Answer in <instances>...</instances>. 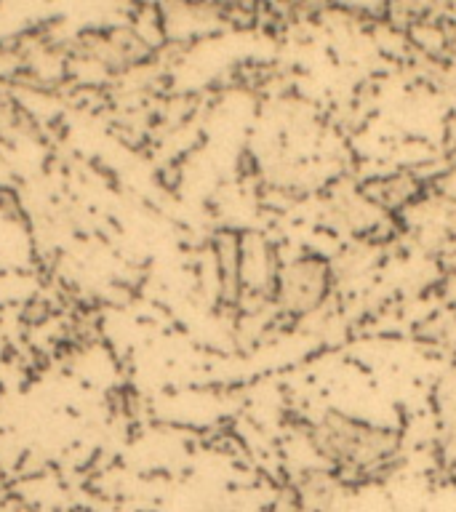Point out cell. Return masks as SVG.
I'll return each mask as SVG.
<instances>
[{
    "instance_id": "5",
    "label": "cell",
    "mask_w": 456,
    "mask_h": 512,
    "mask_svg": "<svg viewBox=\"0 0 456 512\" xmlns=\"http://www.w3.org/2000/svg\"><path fill=\"white\" fill-rule=\"evenodd\" d=\"M342 478L331 470H307L294 486L296 496L310 512H326L344 491Z\"/></svg>"
},
{
    "instance_id": "2",
    "label": "cell",
    "mask_w": 456,
    "mask_h": 512,
    "mask_svg": "<svg viewBox=\"0 0 456 512\" xmlns=\"http://www.w3.org/2000/svg\"><path fill=\"white\" fill-rule=\"evenodd\" d=\"M331 286H334L331 262L320 254H302L280 267L272 283V299L288 318H304L323 307Z\"/></svg>"
},
{
    "instance_id": "7",
    "label": "cell",
    "mask_w": 456,
    "mask_h": 512,
    "mask_svg": "<svg viewBox=\"0 0 456 512\" xmlns=\"http://www.w3.org/2000/svg\"><path fill=\"white\" fill-rule=\"evenodd\" d=\"M270 512H310L302 504V499L296 496L294 488H283L278 496H275V502H272Z\"/></svg>"
},
{
    "instance_id": "4",
    "label": "cell",
    "mask_w": 456,
    "mask_h": 512,
    "mask_svg": "<svg viewBox=\"0 0 456 512\" xmlns=\"http://www.w3.org/2000/svg\"><path fill=\"white\" fill-rule=\"evenodd\" d=\"M214 254L216 272H219V296L222 302L238 304L243 296V264H246V248L238 232H216Z\"/></svg>"
},
{
    "instance_id": "1",
    "label": "cell",
    "mask_w": 456,
    "mask_h": 512,
    "mask_svg": "<svg viewBox=\"0 0 456 512\" xmlns=\"http://www.w3.org/2000/svg\"><path fill=\"white\" fill-rule=\"evenodd\" d=\"M315 454L342 478L344 486H358L384 478L400 456V432L371 424L358 416L328 408L310 424Z\"/></svg>"
},
{
    "instance_id": "6",
    "label": "cell",
    "mask_w": 456,
    "mask_h": 512,
    "mask_svg": "<svg viewBox=\"0 0 456 512\" xmlns=\"http://www.w3.org/2000/svg\"><path fill=\"white\" fill-rule=\"evenodd\" d=\"M416 195H419V182H416V176L408 174L374 179V182L366 184V190H363V198H366L371 206L382 208V211H398V208L408 206Z\"/></svg>"
},
{
    "instance_id": "3",
    "label": "cell",
    "mask_w": 456,
    "mask_h": 512,
    "mask_svg": "<svg viewBox=\"0 0 456 512\" xmlns=\"http://www.w3.org/2000/svg\"><path fill=\"white\" fill-rule=\"evenodd\" d=\"M155 48L134 27L86 30L70 43V56L78 62L99 64L107 72H128L147 67Z\"/></svg>"
},
{
    "instance_id": "8",
    "label": "cell",
    "mask_w": 456,
    "mask_h": 512,
    "mask_svg": "<svg viewBox=\"0 0 456 512\" xmlns=\"http://www.w3.org/2000/svg\"><path fill=\"white\" fill-rule=\"evenodd\" d=\"M430 24H443L456 32V0H435V14H432Z\"/></svg>"
},
{
    "instance_id": "9",
    "label": "cell",
    "mask_w": 456,
    "mask_h": 512,
    "mask_svg": "<svg viewBox=\"0 0 456 512\" xmlns=\"http://www.w3.org/2000/svg\"><path fill=\"white\" fill-rule=\"evenodd\" d=\"M203 3L219 8V11H232V8H248L254 0H203Z\"/></svg>"
}]
</instances>
